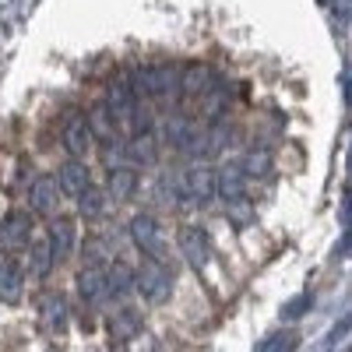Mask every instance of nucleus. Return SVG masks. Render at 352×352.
<instances>
[{"label": "nucleus", "mask_w": 352, "mask_h": 352, "mask_svg": "<svg viewBox=\"0 0 352 352\" xmlns=\"http://www.w3.org/2000/svg\"><path fill=\"white\" fill-rule=\"evenodd\" d=\"M180 78L184 67L162 60V64H148V67H138L131 74V85L138 99H152V102H180Z\"/></svg>", "instance_id": "obj_1"}, {"label": "nucleus", "mask_w": 352, "mask_h": 352, "mask_svg": "<svg viewBox=\"0 0 352 352\" xmlns=\"http://www.w3.org/2000/svg\"><path fill=\"white\" fill-rule=\"evenodd\" d=\"M60 141H64V148H67L71 159H85L88 155V148H92V141H96L92 124H88V113L64 109V116H60Z\"/></svg>", "instance_id": "obj_2"}, {"label": "nucleus", "mask_w": 352, "mask_h": 352, "mask_svg": "<svg viewBox=\"0 0 352 352\" xmlns=\"http://www.w3.org/2000/svg\"><path fill=\"white\" fill-rule=\"evenodd\" d=\"M131 240H134V247L144 254V261H159V264H166V240H162V229H159V222L152 219V215H134L131 219Z\"/></svg>", "instance_id": "obj_3"}, {"label": "nucleus", "mask_w": 352, "mask_h": 352, "mask_svg": "<svg viewBox=\"0 0 352 352\" xmlns=\"http://www.w3.org/2000/svg\"><path fill=\"white\" fill-rule=\"evenodd\" d=\"M106 106L113 109V116H116V124H120V127H134V116H138L141 99H138V92H134L131 81L113 78V81L106 85Z\"/></svg>", "instance_id": "obj_4"}, {"label": "nucleus", "mask_w": 352, "mask_h": 352, "mask_svg": "<svg viewBox=\"0 0 352 352\" xmlns=\"http://www.w3.org/2000/svg\"><path fill=\"white\" fill-rule=\"evenodd\" d=\"M176 247H180V254L187 257V264L194 272H204L212 261V240L208 232H204L201 226H180V232H176Z\"/></svg>", "instance_id": "obj_5"}, {"label": "nucleus", "mask_w": 352, "mask_h": 352, "mask_svg": "<svg viewBox=\"0 0 352 352\" xmlns=\"http://www.w3.org/2000/svg\"><path fill=\"white\" fill-rule=\"evenodd\" d=\"M138 289H141V296L152 300V303L169 300V292H173V272H169V264L144 261L141 268H138Z\"/></svg>", "instance_id": "obj_6"}, {"label": "nucleus", "mask_w": 352, "mask_h": 352, "mask_svg": "<svg viewBox=\"0 0 352 352\" xmlns=\"http://www.w3.org/2000/svg\"><path fill=\"white\" fill-rule=\"evenodd\" d=\"M32 240V215L28 212H8L0 219V250L4 254H18Z\"/></svg>", "instance_id": "obj_7"}, {"label": "nucleus", "mask_w": 352, "mask_h": 352, "mask_svg": "<svg viewBox=\"0 0 352 352\" xmlns=\"http://www.w3.org/2000/svg\"><path fill=\"white\" fill-rule=\"evenodd\" d=\"M60 180L56 176H36L32 187H28V208L43 219H53L56 208H60Z\"/></svg>", "instance_id": "obj_8"}, {"label": "nucleus", "mask_w": 352, "mask_h": 352, "mask_svg": "<svg viewBox=\"0 0 352 352\" xmlns=\"http://www.w3.org/2000/svg\"><path fill=\"white\" fill-rule=\"evenodd\" d=\"M212 81H215V71L208 64H187L184 67V78H180V106L184 109H194L201 102V96L208 92Z\"/></svg>", "instance_id": "obj_9"}, {"label": "nucleus", "mask_w": 352, "mask_h": 352, "mask_svg": "<svg viewBox=\"0 0 352 352\" xmlns=\"http://www.w3.org/2000/svg\"><path fill=\"white\" fill-rule=\"evenodd\" d=\"M215 190H219V197H222L226 204H240V201L247 197V173H243V166L226 162V166L215 173Z\"/></svg>", "instance_id": "obj_10"}, {"label": "nucleus", "mask_w": 352, "mask_h": 352, "mask_svg": "<svg viewBox=\"0 0 352 352\" xmlns=\"http://www.w3.org/2000/svg\"><path fill=\"white\" fill-rule=\"evenodd\" d=\"M226 106H229V81L222 78V74H215V81L208 85V92L201 96V102L194 106V113L201 116V120H222V113H226Z\"/></svg>", "instance_id": "obj_11"}, {"label": "nucleus", "mask_w": 352, "mask_h": 352, "mask_svg": "<svg viewBox=\"0 0 352 352\" xmlns=\"http://www.w3.org/2000/svg\"><path fill=\"white\" fill-rule=\"evenodd\" d=\"M56 180H60V190L67 194V197H81L88 187H92V169L85 166V159H67L64 166H60V173H56Z\"/></svg>", "instance_id": "obj_12"}, {"label": "nucleus", "mask_w": 352, "mask_h": 352, "mask_svg": "<svg viewBox=\"0 0 352 352\" xmlns=\"http://www.w3.org/2000/svg\"><path fill=\"white\" fill-rule=\"evenodd\" d=\"M78 296L85 303H102L109 296V285H106V268H92V264H85L78 272Z\"/></svg>", "instance_id": "obj_13"}, {"label": "nucleus", "mask_w": 352, "mask_h": 352, "mask_svg": "<svg viewBox=\"0 0 352 352\" xmlns=\"http://www.w3.org/2000/svg\"><path fill=\"white\" fill-rule=\"evenodd\" d=\"M74 243H78V229L71 219H53L50 222V247H53V257L56 261H67L74 254Z\"/></svg>", "instance_id": "obj_14"}, {"label": "nucleus", "mask_w": 352, "mask_h": 352, "mask_svg": "<svg viewBox=\"0 0 352 352\" xmlns=\"http://www.w3.org/2000/svg\"><path fill=\"white\" fill-rule=\"evenodd\" d=\"M88 124H92V134H96L102 144L120 141V124H116V116H113V109L106 106V99L88 109Z\"/></svg>", "instance_id": "obj_15"}, {"label": "nucleus", "mask_w": 352, "mask_h": 352, "mask_svg": "<svg viewBox=\"0 0 352 352\" xmlns=\"http://www.w3.org/2000/svg\"><path fill=\"white\" fill-rule=\"evenodd\" d=\"M106 285H109V296L113 300H124L127 292L138 289V272H131L124 261H113L106 268Z\"/></svg>", "instance_id": "obj_16"}, {"label": "nucleus", "mask_w": 352, "mask_h": 352, "mask_svg": "<svg viewBox=\"0 0 352 352\" xmlns=\"http://www.w3.org/2000/svg\"><path fill=\"white\" fill-rule=\"evenodd\" d=\"M184 187L194 201H208L215 194V173L208 166H190L187 176H184Z\"/></svg>", "instance_id": "obj_17"}, {"label": "nucleus", "mask_w": 352, "mask_h": 352, "mask_svg": "<svg viewBox=\"0 0 352 352\" xmlns=\"http://www.w3.org/2000/svg\"><path fill=\"white\" fill-rule=\"evenodd\" d=\"M25 272L18 268L14 261H4L0 264V300L4 303H18L21 300V289H25Z\"/></svg>", "instance_id": "obj_18"}, {"label": "nucleus", "mask_w": 352, "mask_h": 352, "mask_svg": "<svg viewBox=\"0 0 352 352\" xmlns=\"http://www.w3.org/2000/svg\"><path fill=\"white\" fill-rule=\"evenodd\" d=\"M127 159L141 162V166H152L159 159V141L152 134H134V141H127Z\"/></svg>", "instance_id": "obj_19"}, {"label": "nucleus", "mask_w": 352, "mask_h": 352, "mask_svg": "<svg viewBox=\"0 0 352 352\" xmlns=\"http://www.w3.org/2000/svg\"><path fill=\"white\" fill-rule=\"evenodd\" d=\"M134 187H138V176H134V169L120 166V169H113V173H109L106 194H109L113 201H127V197L134 194Z\"/></svg>", "instance_id": "obj_20"}, {"label": "nucleus", "mask_w": 352, "mask_h": 352, "mask_svg": "<svg viewBox=\"0 0 352 352\" xmlns=\"http://www.w3.org/2000/svg\"><path fill=\"white\" fill-rule=\"evenodd\" d=\"M141 331V317L134 314V310H116L113 317H109V335L113 338H134Z\"/></svg>", "instance_id": "obj_21"}, {"label": "nucleus", "mask_w": 352, "mask_h": 352, "mask_svg": "<svg viewBox=\"0 0 352 352\" xmlns=\"http://www.w3.org/2000/svg\"><path fill=\"white\" fill-rule=\"evenodd\" d=\"M296 349H300V331H278L257 345V352H296Z\"/></svg>", "instance_id": "obj_22"}, {"label": "nucleus", "mask_w": 352, "mask_h": 352, "mask_svg": "<svg viewBox=\"0 0 352 352\" xmlns=\"http://www.w3.org/2000/svg\"><path fill=\"white\" fill-rule=\"evenodd\" d=\"M243 173L247 176H257V180H264V176L272 173V155L264 148H250L247 159H243Z\"/></svg>", "instance_id": "obj_23"}, {"label": "nucleus", "mask_w": 352, "mask_h": 352, "mask_svg": "<svg viewBox=\"0 0 352 352\" xmlns=\"http://www.w3.org/2000/svg\"><path fill=\"white\" fill-rule=\"evenodd\" d=\"M102 204H106V190H99V187L92 184V187L78 197V212H81L85 219H96V215L102 212Z\"/></svg>", "instance_id": "obj_24"}, {"label": "nucleus", "mask_w": 352, "mask_h": 352, "mask_svg": "<svg viewBox=\"0 0 352 352\" xmlns=\"http://www.w3.org/2000/svg\"><path fill=\"white\" fill-rule=\"evenodd\" d=\"M53 247H50V240L46 243H32V254H28V264H32V272L36 275H50V268H53Z\"/></svg>", "instance_id": "obj_25"}, {"label": "nucleus", "mask_w": 352, "mask_h": 352, "mask_svg": "<svg viewBox=\"0 0 352 352\" xmlns=\"http://www.w3.org/2000/svg\"><path fill=\"white\" fill-rule=\"evenodd\" d=\"M64 300L60 296H53V292H50V296L43 300V320H46V328L53 331V328H64Z\"/></svg>", "instance_id": "obj_26"}, {"label": "nucleus", "mask_w": 352, "mask_h": 352, "mask_svg": "<svg viewBox=\"0 0 352 352\" xmlns=\"http://www.w3.org/2000/svg\"><path fill=\"white\" fill-rule=\"evenodd\" d=\"M310 307H314V296H310V292H300L296 300H289V303L282 307V317H285V320H296V317H303Z\"/></svg>", "instance_id": "obj_27"}, {"label": "nucleus", "mask_w": 352, "mask_h": 352, "mask_svg": "<svg viewBox=\"0 0 352 352\" xmlns=\"http://www.w3.org/2000/svg\"><path fill=\"white\" fill-rule=\"evenodd\" d=\"M85 254H88V264H92V268H102V257H106V247H102V240H88Z\"/></svg>", "instance_id": "obj_28"}]
</instances>
